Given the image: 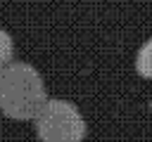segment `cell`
<instances>
[{
  "label": "cell",
  "instance_id": "obj_1",
  "mask_svg": "<svg viewBox=\"0 0 152 142\" xmlns=\"http://www.w3.org/2000/svg\"><path fill=\"white\" fill-rule=\"evenodd\" d=\"M48 102L45 83L36 66L12 62L0 69V111L14 121H31Z\"/></svg>",
  "mask_w": 152,
  "mask_h": 142
},
{
  "label": "cell",
  "instance_id": "obj_2",
  "mask_svg": "<svg viewBox=\"0 0 152 142\" xmlns=\"http://www.w3.org/2000/svg\"><path fill=\"white\" fill-rule=\"evenodd\" d=\"M33 123L38 142H83L86 137L81 111L66 99H48Z\"/></svg>",
  "mask_w": 152,
  "mask_h": 142
},
{
  "label": "cell",
  "instance_id": "obj_3",
  "mask_svg": "<svg viewBox=\"0 0 152 142\" xmlns=\"http://www.w3.org/2000/svg\"><path fill=\"white\" fill-rule=\"evenodd\" d=\"M135 69L142 78H152V40H147L140 47L138 59H135Z\"/></svg>",
  "mask_w": 152,
  "mask_h": 142
},
{
  "label": "cell",
  "instance_id": "obj_4",
  "mask_svg": "<svg viewBox=\"0 0 152 142\" xmlns=\"http://www.w3.org/2000/svg\"><path fill=\"white\" fill-rule=\"evenodd\" d=\"M12 54H14V40L5 28H0V69L12 64Z\"/></svg>",
  "mask_w": 152,
  "mask_h": 142
}]
</instances>
